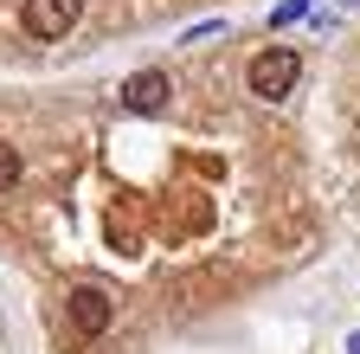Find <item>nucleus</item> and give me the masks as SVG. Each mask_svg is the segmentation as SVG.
Returning <instances> with one entry per match:
<instances>
[{
	"mask_svg": "<svg viewBox=\"0 0 360 354\" xmlns=\"http://www.w3.org/2000/svg\"><path fill=\"white\" fill-rule=\"evenodd\" d=\"M296 77H302V58L290 52V46H264L257 58H251V91L264 97V103H283L290 91H296Z\"/></svg>",
	"mask_w": 360,
	"mask_h": 354,
	"instance_id": "obj_1",
	"label": "nucleus"
},
{
	"mask_svg": "<svg viewBox=\"0 0 360 354\" xmlns=\"http://www.w3.org/2000/svg\"><path fill=\"white\" fill-rule=\"evenodd\" d=\"M65 309H71V329H77V335H103L110 316H116V296H110L103 284H71Z\"/></svg>",
	"mask_w": 360,
	"mask_h": 354,
	"instance_id": "obj_2",
	"label": "nucleus"
},
{
	"mask_svg": "<svg viewBox=\"0 0 360 354\" xmlns=\"http://www.w3.org/2000/svg\"><path fill=\"white\" fill-rule=\"evenodd\" d=\"M26 32L32 39H65L77 20H84V0H26Z\"/></svg>",
	"mask_w": 360,
	"mask_h": 354,
	"instance_id": "obj_3",
	"label": "nucleus"
},
{
	"mask_svg": "<svg viewBox=\"0 0 360 354\" xmlns=\"http://www.w3.org/2000/svg\"><path fill=\"white\" fill-rule=\"evenodd\" d=\"M167 91H174L167 71H135V77L122 84V103H129L135 116H161V110H167Z\"/></svg>",
	"mask_w": 360,
	"mask_h": 354,
	"instance_id": "obj_4",
	"label": "nucleus"
},
{
	"mask_svg": "<svg viewBox=\"0 0 360 354\" xmlns=\"http://www.w3.org/2000/svg\"><path fill=\"white\" fill-rule=\"evenodd\" d=\"M212 39H225V20H200V26H187V32H180V46H212Z\"/></svg>",
	"mask_w": 360,
	"mask_h": 354,
	"instance_id": "obj_5",
	"label": "nucleus"
},
{
	"mask_svg": "<svg viewBox=\"0 0 360 354\" xmlns=\"http://www.w3.org/2000/svg\"><path fill=\"white\" fill-rule=\"evenodd\" d=\"M20 148H7V142H0V187H20Z\"/></svg>",
	"mask_w": 360,
	"mask_h": 354,
	"instance_id": "obj_6",
	"label": "nucleus"
},
{
	"mask_svg": "<svg viewBox=\"0 0 360 354\" xmlns=\"http://www.w3.org/2000/svg\"><path fill=\"white\" fill-rule=\"evenodd\" d=\"M309 13V0H277V7H270V26H296Z\"/></svg>",
	"mask_w": 360,
	"mask_h": 354,
	"instance_id": "obj_7",
	"label": "nucleus"
},
{
	"mask_svg": "<svg viewBox=\"0 0 360 354\" xmlns=\"http://www.w3.org/2000/svg\"><path fill=\"white\" fill-rule=\"evenodd\" d=\"M347 354H360V335H347Z\"/></svg>",
	"mask_w": 360,
	"mask_h": 354,
	"instance_id": "obj_8",
	"label": "nucleus"
},
{
	"mask_svg": "<svg viewBox=\"0 0 360 354\" xmlns=\"http://www.w3.org/2000/svg\"><path fill=\"white\" fill-rule=\"evenodd\" d=\"M335 7H360V0H335Z\"/></svg>",
	"mask_w": 360,
	"mask_h": 354,
	"instance_id": "obj_9",
	"label": "nucleus"
}]
</instances>
